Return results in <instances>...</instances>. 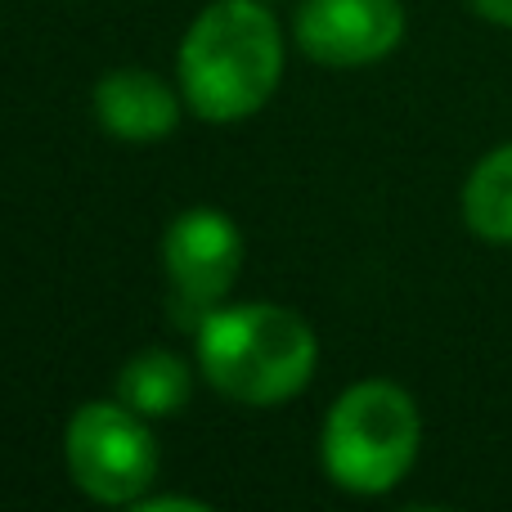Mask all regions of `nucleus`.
<instances>
[{
    "instance_id": "obj_1",
    "label": "nucleus",
    "mask_w": 512,
    "mask_h": 512,
    "mask_svg": "<svg viewBox=\"0 0 512 512\" xmlns=\"http://www.w3.org/2000/svg\"><path fill=\"white\" fill-rule=\"evenodd\" d=\"M176 72L203 122L230 126L261 113L283 77V36L265 0H212L189 23Z\"/></svg>"
},
{
    "instance_id": "obj_2",
    "label": "nucleus",
    "mask_w": 512,
    "mask_h": 512,
    "mask_svg": "<svg viewBox=\"0 0 512 512\" xmlns=\"http://www.w3.org/2000/svg\"><path fill=\"white\" fill-rule=\"evenodd\" d=\"M315 360V328L288 306H216L198 324V369L234 405H283L310 382Z\"/></svg>"
},
{
    "instance_id": "obj_3",
    "label": "nucleus",
    "mask_w": 512,
    "mask_h": 512,
    "mask_svg": "<svg viewBox=\"0 0 512 512\" xmlns=\"http://www.w3.org/2000/svg\"><path fill=\"white\" fill-rule=\"evenodd\" d=\"M423 450V414L400 382L364 378L333 400L324 418V472L346 495H387Z\"/></svg>"
},
{
    "instance_id": "obj_4",
    "label": "nucleus",
    "mask_w": 512,
    "mask_h": 512,
    "mask_svg": "<svg viewBox=\"0 0 512 512\" xmlns=\"http://www.w3.org/2000/svg\"><path fill=\"white\" fill-rule=\"evenodd\" d=\"M63 459L86 499L131 508L153 490L162 454L144 414H135L122 400H90L68 418Z\"/></svg>"
},
{
    "instance_id": "obj_5",
    "label": "nucleus",
    "mask_w": 512,
    "mask_h": 512,
    "mask_svg": "<svg viewBox=\"0 0 512 512\" xmlns=\"http://www.w3.org/2000/svg\"><path fill=\"white\" fill-rule=\"evenodd\" d=\"M162 270L189 310H216L243 270V234L216 207H189L162 234Z\"/></svg>"
},
{
    "instance_id": "obj_6",
    "label": "nucleus",
    "mask_w": 512,
    "mask_h": 512,
    "mask_svg": "<svg viewBox=\"0 0 512 512\" xmlns=\"http://www.w3.org/2000/svg\"><path fill=\"white\" fill-rule=\"evenodd\" d=\"M301 54L324 68H364L405 41L400 0H301L292 18Z\"/></svg>"
},
{
    "instance_id": "obj_7",
    "label": "nucleus",
    "mask_w": 512,
    "mask_h": 512,
    "mask_svg": "<svg viewBox=\"0 0 512 512\" xmlns=\"http://www.w3.org/2000/svg\"><path fill=\"white\" fill-rule=\"evenodd\" d=\"M95 117L117 140L149 144L180 126V99L158 72L113 68L95 81Z\"/></svg>"
},
{
    "instance_id": "obj_8",
    "label": "nucleus",
    "mask_w": 512,
    "mask_h": 512,
    "mask_svg": "<svg viewBox=\"0 0 512 512\" xmlns=\"http://www.w3.org/2000/svg\"><path fill=\"white\" fill-rule=\"evenodd\" d=\"M189 396H194V373L171 351H140L117 373V400L144 418L185 414Z\"/></svg>"
},
{
    "instance_id": "obj_9",
    "label": "nucleus",
    "mask_w": 512,
    "mask_h": 512,
    "mask_svg": "<svg viewBox=\"0 0 512 512\" xmlns=\"http://www.w3.org/2000/svg\"><path fill=\"white\" fill-rule=\"evenodd\" d=\"M463 221L477 239L512 243V144H499L463 185Z\"/></svg>"
},
{
    "instance_id": "obj_10",
    "label": "nucleus",
    "mask_w": 512,
    "mask_h": 512,
    "mask_svg": "<svg viewBox=\"0 0 512 512\" xmlns=\"http://www.w3.org/2000/svg\"><path fill=\"white\" fill-rule=\"evenodd\" d=\"M131 508H140V512H207L203 499H189V495H144V499H135Z\"/></svg>"
},
{
    "instance_id": "obj_11",
    "label": "nucleus",
    "mask_w": 512,
    "mask_h": 512,
    "mask_svg": "<svg viewBox=\"0 0 512 512\" xmlns=\"http://www.w3.org/2000/svg\"><path fill=\"white\" fill-rule=\"evenodd\" d=\"M472 9H477L486 23H499V27H512V0H472Z\"/></svg>"
}]
</instances>
